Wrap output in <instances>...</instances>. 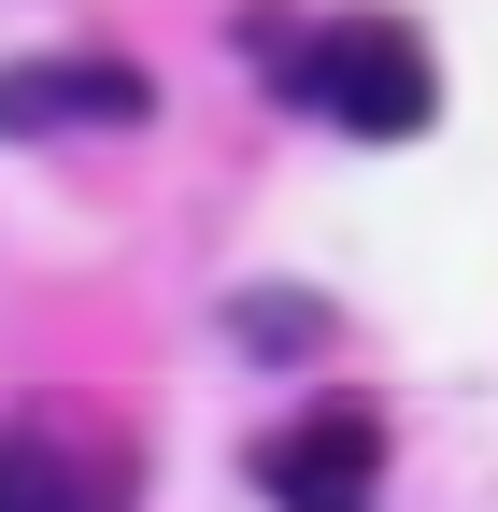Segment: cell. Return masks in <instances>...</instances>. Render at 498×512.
Listing matches in <instances>:
<instances>
[{
	"instance_id": "cell-2",
	"label": "cell",
	"mask_w": 498,
	"mask_h": 512,
	"mask_svg": "<svg viewBox=\"0 0 498 512\" xmlns=\"http://www.w3.org/2000/svg\"><path fill=\"white\" fill-rule=\"evenodd\" d=\"M0 512H129V427L72 413V399H29L15 456H0Z\"/></svg>"
},
{
	"instance_id": "cell-1",
	"label": "cell",
	"mask_w": 498,
	"mask_h": 512,
	"mask_svg": "<svg viewBox=\"0 0 498 512\" xmlns=\"http://www.w3.org/2000/svg\"><path fill=\"white\" fill-rule=\"evenodd\" d=\"M257 57L285 72V100L314 128H342V143H413V128L442 114V72H427V43L399 15H314V29L257 15Z\"/></svg>"
},
{
	"instance_id": "cell-3",
	"label": "cell",
	"mask_w": 498,
	"mask_h": 512,
	"mask_svg": "<svg viewBox=\"0 0 498 512\" xmlns=\"http://www.w3.org/2000/svg\"><path fill=\"white\" fill-rule=\"evenodd\" d=\"M257 498L271 512H370V498H385V413H370V399L285 413L257 441Z\"/></svg>"
},
{
	"instance_id": "cell-5",
	"label": "cell",
	"mask_w": 498,
	"mask_h": 512,
	"mask_svg": "<svg viewBox=\"0 0 498 512\" xmlns=\"http://www.w3.org/2000/svg\"><path fill=\"white\" fill-rule=\"evenodd\" d=\"M242 328H257V356H314L328 313H314V299H285V285H257V299H242Z\"/></svg>"
},
{
	"instance_id": "cell-4",
	"label": "cell",
	"mask_w": 498,
	"mask_h": 512,
	"mask_svg": "<svg viewBox=\"0 0 498 512\" xmlns=\"http://www.w3.org/2000/svg\"><path fill=\"white\" fill-rule=\"evenodd\" d=\"M143 72H129V57H29V72H15V114L29 128H143Z\"/></svg>"
}]
</instances>
